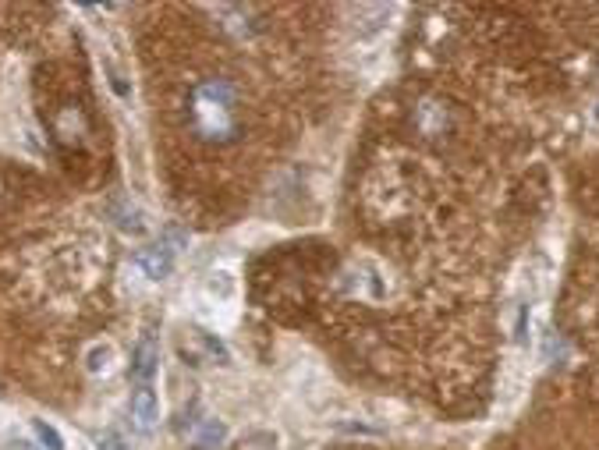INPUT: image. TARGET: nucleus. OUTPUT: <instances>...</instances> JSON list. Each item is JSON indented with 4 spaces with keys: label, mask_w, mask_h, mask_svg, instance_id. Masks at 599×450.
Masks as SVG:
<instances>
[{
    "label": "nucleus",
    "mask_w": 599,
    "mask_h": 450,
    "mask_svg": "<svg viewBox=\"0 0 599 450\" xmlns=\"http://www.w3.org/2000/svg\"><path fill=\"white\" fill-rule=\"evenodd\" d=\"M33 433H36V440L46 447V450H64V440H61V433H57L53 426H46L43 418H36L33 422Z\"/></svg>",
    "instance_id": "obj_7"
},
{
    "label": "nucleus",
    "mask_w": 599,
    "mask_h": 450,
    "mask_svg": "<svg viewBox=\"0 0 599 450\" xmlns=\"http://www.w3.org/2000/svg\"><path fill=\"white\" fill-rule=\"evenodd\" d=\"M128 415H132V426L149 436L157 429V418H160V404H157V394H153V386L142 383L135 386V394H132V404H128Z\"/></svg>",
    "instance_id": "obj_2"
},
{
    "label": "nucleus",
    "mask_w": 599,
    "mask_h": 450,
    "mask_svg": "<svg viewBox=\"0 0 599 450\" xmlns=\"http://www.w3.org/2000/svg\"><path fill=\"white\" fill-rule=\"evenodd\" d=\"M188 125L202 142H234L242 132L238 114V89L227 78H202L188 100Z\"/></svg>",
    "instance_id": "obj_1"
},
{
    "label": "nucleus",
    "mask_w": 599,
    "mask_h": 450,
    "mask_svg": "<svg viewBox=\"0 0 599 450\" xmlns=\"http://www.w3.org/2000/svg\"><path fill=\"white\" fill-rule=\"evenodd\" d=\"M11 450H39V447H33V443H21V440H18V443H11Z\"/></svg>",
    "instance_id": "obj_10"
},
{
    "label": "nucleus",
    "mask_w": 599,
    "mask_h": 450,
    "mask_svg": "<svg viewBox=\"0 0 599 450\" xmlns=\"http://www.w3.org/2000/svg\"><path fill=\"white\" fill-rule=\"evenodd\" d=\"M110 362H114V348L110 344H93L89 354H85V369L89 372H107Z\"/></svg>",
    "instance_id": "obj_6"
},
{
    "label": "nucleus",
    "mask_w": 599,
    "mask_h": 450,
    "mask_svg": "<svg viewBox=\"0 0 599 450\" xmlns=\"http://www.w3.org/2000/svg\"><path fill=\"white\" fill-rule=\"evenodd\" d=\"M135 262H138V269L149 280H163V277H170V269H174V252L167 245H149V249L135 252Z\"/></svg>",
    "instance_id": "obj_4"
},
{
    "label": "nucleus",
    "mask_w": 599,
    "mask_h": 450,
    "mask_svg": "<svg viewBox=\"0 0 599 450\" xmlns=\"http://www.w3.org/2000/svg\"><path fill=\"white\" fill-rule=\"evenodd\" d=\"M209 291H220L224 298H231V291H234V280H231V273H227V269H220V273H213V280H209Z\"/></svg>",
    "instance_id": "obj_9"
},
{
    "label": "nucleus",
    "mask_w": 599,
    "mask_h": 450,
    "mask_svg": "<svg viewBox=\"0 0 599 450\" xmlns=\"http://www.w3.org/2000/svg\"><path fill=\"white\" fill-rule=\"evenodd\" d=\"M157 366H160V348L153 341V334H142L138 344H135V354H132V379L142 386L157 376Z\"/></svg>",
    "instance_id": "obj_3"
},
{
    "label": "nucleus",
    "mask_w": 599,
    "mask_h": 450,
    "mask_svg": "<svg viewBox=\"0 0 599 450\" xmlns=\"http://www.w3.org/2000/svg\"><path fill=\"white\" fill-rule=\"evenodd\" d=\"M96 443H100V450H125V436L117 433V429H103L96 436Z\"/></svg>",
    "instance_id": "obj_8"
},
{
    "label": "nucleus",
    "mask_w": 599,
    "mask_h": 450,
    "mask_svg": "<svg viewBox=\"0 0 599 450\" xmlns=\"http://www.w3.org/2000/svg\"><path fill=\"white\" fill-rule=\"evenodd\" d=\"M224 440H227V426L217 422V418H206V422L199 426V433H195L199 450H217V447H224Z\"/></svg>",
    "instance_id": "obj_5"
}]
</instances>
